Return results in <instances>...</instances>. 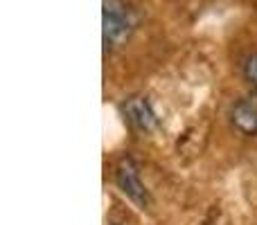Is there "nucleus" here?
I'll list each match as a JSON object with an SVG mask.
<instances>
[{
	"label": "nucleus",
	"mask_w": 257,
	"mask_h": 225,
	"mask_svg": "<svg viewBox=\"0 0 257 225\" xmlns=\"http://www.w3.org/2000/svg\"><path fill=\"white\" fill-rule=\"evenodd\" d=\"M104 48H122L136 30V14L124 0H102Z\"/></svg>",
	"instance_id": "f257e3e1"
},
{
	"label": "nucleus",
	"mask_w": 257,
	"mask_h": 225,
	"mask_svg": "<svg viewBox=\"0 0 257 225\" xmlns=\"http://www.w3.org/2000/svg\"><path fill=\"white\" fill-rule=\"evenodd\" d=\"M115 185L136 207H140V209L151 207V194H149V189H147V185L142 182L140 167L136 164V160H133L131 155H122V158L117 160Z\"/></svg>",
	"instance_id": "f03ea898"
},
{
	"label": "nucleus",
	"mask_w": 257,
	"mask_h": 225,
	"mask_svg": "<svg viewBox=\"0 0 257 225\" xmlns=\"http://www.w3.org/2000/svg\"><path fill=\"white\" fill-rule=\"evenodd\" d=\"M122 113H124L126 122L131 124L136 131L140 133H154L160 126V117L156 113L154 104L145 95H133L122 104Z\"/></svg>",
	"instance_id": "7ed1b4c3"
},
{
	"label": "nucleus",
	"mask_w": 257,
	"mask_h": 225,
	"mask_svg": "<svg viewBox=\"0 0 257 225\" xmlns=\"http://www.w3.org/2000/svg\"><path fill=\"white\" fill-rule=\"evenodd\" d=\"M230 124L246 137L257 135V99L241 97L230 106Z\"/></svg>",
	"instance_id": "20e7f679"
},
{
	"label": "nucleus",
	"mask_w": 257,
	"mask_h": 225,
	"mask_svg": "<svg viewBox=\"0 0 257 225\" xmlns=\"http://www.w3.org/2000/svg\"><path fill=\"white\" fill-rule=\"evenodd\" d=\"M241 75H244L246 84L257 93V52H250L241 63Z\"/></svg>",
	"instance_id": "39448f33"
}]
</instances>
